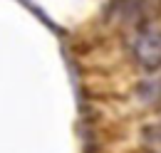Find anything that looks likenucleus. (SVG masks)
Wrapping results in <instances>:
<instances>
[{
    "mask_svg": "<svg viewBox=\"0 0 161 153\" xmlns=\"http://www.w3.org/2000/svg\"><path fill=\"white\" fill-rule=\"evenodd\" d=\"M136 55L149 67L161 64V32H156V30L141 32L139 40H136Z\"/></svg>",
    "mask_w": 161,
    "mask_h": 153,
    "instance_id": "nucleus-1",
    "label": "nucleus"
}]
</instances>
